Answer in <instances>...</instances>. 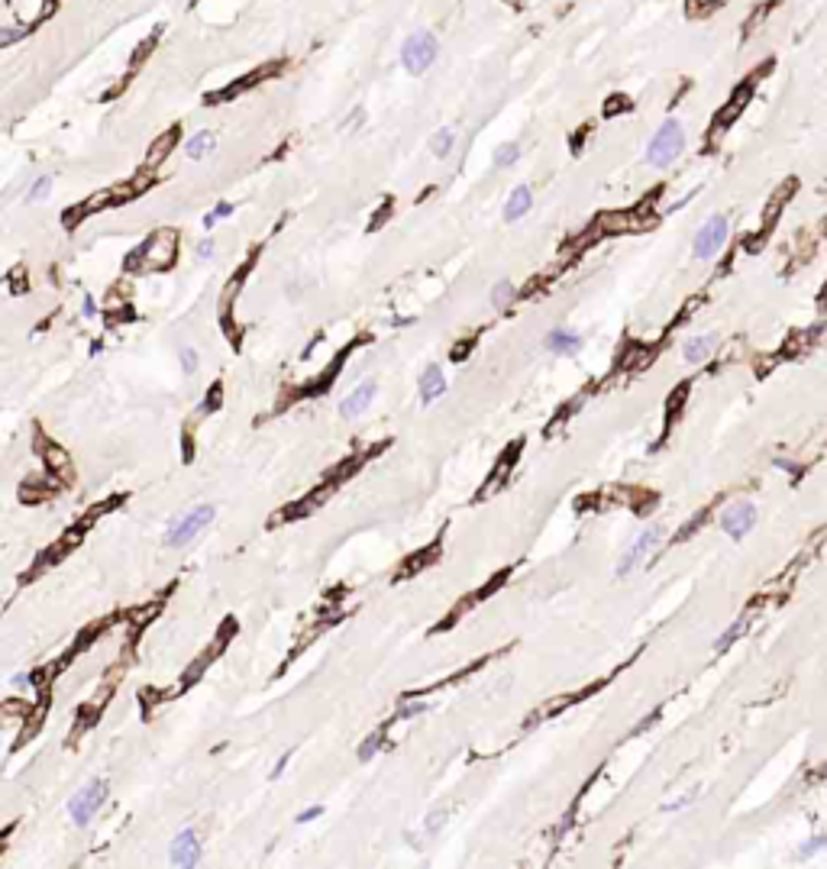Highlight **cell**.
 Returning a JSON list of instances; mask_svg holds the SVG:
<instances>
[{"instance_id": "obj_22", "label": "cell", "mask_w": 827, "mask_h": 869, "mask_svg": "<svg viewBox=\"0 0 827 869\" xmlns=\"http://www.w3.org/2000/svg\"><path fill=\"white\" fill-rule=\"evenodd\" d=\"M520 159V146L517 142H504L501 149L494 152V168H510Z\"/></svg>"}, {"instance_id": "obj_27", "label": "cell", "mask_w": 827, "mask_h": 869, "mask_svg": "<svg viewBox=\"0 0 827 869\" xmlns=\"http://www.w3.org/2000/svg\"><path fill=\"white\" fill-rule=\"evenodd\" d=\"M220 404H223V388H220V384H214V388H210V394L204 398L201 410H204V414H214V410H220Z\"/></svg>"}, {"instance_id": "obj_20", "label": "cell", "mask_w": 827, "mask_h": 869, "mask_svg": "<svg viewBox=\"0 0 827 869\" xmlns=\"http://www.w3.org/2000/svg\"><path fill=\"white\" fill-rule=\"evenodd\" d=\"M210 149H214V133L204 130V133H197V136L188 139V149H184V152H188V159H204Z\"/></svg>"}, {"instance_id": "obj_35", "label": "cell", "mask_w": 827, "mask_h": 869, "mask_svg": "<svg viewBox=\"0 0 827 869\" xmlns=\"http://www.w3.org/2000/svg\"><path fill=\"white\" fill-rule=\"evenodd\" d=\"M210 214H214L217 220H223V217H230V214H233V204H226V201H223V204H217V210H210Z\"/></svg>"}, {"instance_id": "obj_36", "label": "cell", "mask_w": 827, "mask_h": 869, "mask_svg": "<svg viewBox=\"0 0 827 869\" xmlns=\"http://www.w3.org/2000/svg\"><path fill=\"white\" fill-rule=\"evenodd\" d=\"M81 314H84V317H94V314H97V301H94L91 294L84 298V310H81Z\"/></svg>"}, {"instance_id": "obj_21", "label": "cell", "mask_w": 827, "mask_h": 869, "mask_svg": "<svg viewBox=\"0 0 827 869\" xmlns=\"http://www.w3.org/2000/svg\"><path fill=\"white\" fill-rule=\"evenodd\" d=\"M514 294H517V288H514L510 281H498L494 284V291H492V307L504 310L510 301H514Z\"/></svg>"}, {"instance_id": "obj_10", "label": "cell", "mask_w": 827, "mask_h": 869, "mask_svg": "<svg viewBox=\"0 0 827 869\" xmlns=\"http://www.w3.org/2000/svg\"><path fill=\"white\" fill-rule=\"evenodd\" d=\"M375 394H378V384H375V382L359 384V388H356L349 398H343V401H340V414H343V417H359L362 410H366L368 404L375 401Z\"/></svg>"}, {"instance_id": "obj_18", "label": "cell", "mask_w": 827, "mask_h": 869, "mask_svg": "<svg viewBox=\"0 0 827 869\" xmlns=\"http://www.w3.org/2000/svg\"><path fill=\"white\" fill-rule=\"evenodd\" d=\"M517 456V446H510L508 452H504L501 459H498V468H494V478H488L485 482V488H482V494H494L498 488L504 485V478H508V472H510V459Z\"/></svg>"}, {"instance_id": "obj_4", "label": "cell", "mask_w": 827, "mask_h": 869, "mask_svg": "<svg viewBox=\"0 0 827 869\" xmlns=\"http://www.w3.org/2000/svg\"><path fill=\"white\" fill-rule=\"evenodd\" d=\"M436 52H440V46H436V36H433V33H426V29H420V33L408 36V42H404V49H401V65L408 68L410 75H424L426 68L436 62Z\"/></svg>"}, {"instance_id": "obj_6", "label": "cell", "mask_w": 827, "mask_h": 869, "mask_svg": "<svg viewBox=\"0 0 827 869\" xmlns=\"http://www.w3.org/2000/svg\"><path fill=\"white\" fill-rule=\"evenodd\" d=\"M214 514H217V510L210 508V504H201V508L188 510L184 517H178L175 524L168 527V534H165V546H175V550H178V546L191 543L194 536L201 534L204 527H207L210 520H214Z\"/></svg>"}, {"instance_id": "obj_1", "label": "cell", "mask_w": 827, "mask_h": 869, "mask_svg": "<svg viewBox=\"0 0 827 869\" xmlns=\"http://www.w3.org/2000/svg\"><path fill=\"white\" fill-rule=\"evenodd\" d=\"M178 259V236L172 230H159L126 259V268H168Z\"/></svg>"}, {"instance_id": "obj_31", "label": "cell", "mask_w": 827, "mask_h": 869, "mask_svg": "<svg viewBox=\"0 0 827 869\" xmlns=\"http://www.w3.org/2000/svg\"><path fill=\"white\" fill-rule=\"evenodd\" d=\"M288 763H291V750L284 753V756H278V763L272 766V779H282V772L288 769Z\"/></svg>"}, {"instance_id": "obj_13", "label": "cell", "mask_w": 827, "mask_h": 869, "mask_svg": "<svg viewBox=\"0 0 827 869\" xmlns=\"http://www.w3.org/2000/svg\"><path fill=\"white\" fill-rule=\"evenodd\" d=\"M718 349V336L714 333H702V336H692L686 346H682V356H686V362H692V366H698V362H704V359H711V352Z\"/></svg>"}, {"instance_id": "obj_29", "label": "cell", "mask_w": 827, "mask_h": 869, "mask_svg": "<svg viewBox=\"0 0 827 869\" xmlns=\"http://www.w3.org/2000/svg\"><path fill=\"white\" fill-rule=\"evenodd\" d=\"M426 711V702H408V704H401V711L394 714V721H408V718H417V714H424Z\"/></svg>"}, {"instance_id": "obj_16", "label": "cell", "mask_w": 827, "mask_h": 869, "mask_svg": "<svg viewBox=\"0 0 827 869\" xmlns=\"http://www.w3.org/2000/svg\"><path fill=\"white\" fill-rule=\"evenodd\" d=\"M546 349L556 352V356H576L582 349V336L578 333H569V330H553L546 336Z\"/></svg>"}, {"instance_id": "obj_11", "label": "cell", "mask_w": 827, "mask_h": 869, "mask_svg": "<svg viewBox=\"0 0 827 869\" xmlns=\"http://www.w3.org/2000/svg\"><path fill=\"white\" fill-rule=\"evenodd\" d=\"M640 226H650V220H644L640 214H604L598 220V230L602 233H634Z\"/></svg>"}, {"instance_id": "obj_32", "label": "cell", "mask_w": 827, "mask_h": 869, "mask_svg": "<svg viewBox=\"0 0 827 869\" xmlns=\"http://www.w3.org/2000/svg\"><path fill=\"white\" fill-rule=\"evenodd\" d=\"M320 814H324V808H320V805H314V808H307V811H301V814H298V824H307V821L320 818Z\"/></svg>"}, {"instance_id": "obj_30", "label": "cell", "mask_w": 827, "mask_h": 869, "mask_svg": "<svg viewBox=\"0 0 827 869\" xmlns=\"http://www.w3.org/2000/svg\"><path fill=\"white\" fill-rule=\"evenodd\" d=\"M181 366H184V372H188V375H194V372H197V352H194L191 346H188V349H181Z\"/></svg>"}, {"instance_id": "obj_17", "label": "cell", "mask_w": 827, "mask_h": 869, "mask_svg": "<svg viewBox=\"0 0 827 869\" xmlns=\"http://www.w3.org/2000/svg\"><path fill=\"white\" fill-rule=\"evenodd\" d=\"M178 136H181V130H178V126H172V130H168V133H162L159 139L152 142V149H149V165H159V162L165 159L168 152L175 149Z\"/></svg>"}, {"instance_id": "obj_28", "label": "cell", "mask_w": 827, "mask_h": 869, "mask_svg": "<svg viewBox=\"0 0 827 869\" xmlns=\"http://www.w3.org/2000/svg\"><path fill=\"white\" fill-rule=\"evenodd\" d=\"M443 824H446V811H430V814H426V821H424L426 837L440 834V828H443Z\"/></svg>"}, {"instance_id": "obj_14", "label": "cell", "mask_w": 827, "mask_h": 869, "mask_svg": "<svg viewBox=\"0 0 827 869\" xmlns=\"http://www.w3.org/2000/svg\"><path fill=\"white\" fill-rule=\"evenodd\" d=\"M530 207H534V194H530V188H527V184H520V188H514V191H510L508 204H504V220H508V223H514V220L527 217V214H530Z\"/></svg>"}, {"instance_id": "obj_23", "label": "cell", "mask_w": 827, "mask_h": 869, "mask_svg": "<svg viewBox=\"0 0 827 869\" xmlns=\"http://www.w3.org/2000/svg\"><path fill=\"white\" fill-rule=\"evenodd\" d=\"M452 142H456V136H452V130H440V133L433 136V142H430V149H433V155L436 159H446L452 152Z\"/></svg>"}, {"instance_id": "obj_34", "label": "cell", "mask_w": 827, "mask_h": 869, "mask_svg": "<svg viewBox=\"0 0 827 869\" xmlns=\"http://www.w3.org/2000/svg\"><path fill=\"white\" fill-rule=\"evenodd\" d=\"M618 107H620V110H627V97H611V101H608V107H604V113H608V117H611V113H614V110H618Z\"/></svg>"}, {"instance_id": "obj_2", "label": "cell", "mask_w": 827, "mask_h": 869, "mask_svg": "<svg viewBox=\"0 0 827 869\" xmlns=\"http://www.w3.org/2000/svg\"><path fill=\"white\" fill-rule=\"evenodd\" d=\"M682 149H686V130L679 120H666L646 146V162L653 168H669L682 155Z\"/></svg>"}, {"instance_id": "obj_19", "label": "cell", "mask_w": 827, "mask_h": 869, "mask_svg": "<svg viewBox=\"0 0 827 869\" xmlns=\"http://www.w3.org/2000/svg\"><path fill=\"white\" fill-rule=\"evenodd\" d=\"M746 627H750V620H746V618H740V620H734V624H730V627H727V630H724V634H721V637H718V640H714V650H718V653H724V650H730V646H734V644H737V640H740V637H744V634H746Z\"/></svg>"}, {"instance_id": "obj_25", "label": "cell", "mask_w": 827, "mask_h": 869, "mask_svg": "<svg viewBox=\"0 0 827 869\" xmlns=\"http://www.w3.org/2000/svg\"><path fill=\"white\" fill-rule=\"evenodd\" d=\"M824 850H827V834H811L802 844V856H814V853H824Z\"/></svg>"}, {"instance_id": "obj_15", "label": "cell", "mask_w": 827, "mask_h": 869, "mask_svg": "<svg viewBox=\"0 0 827 869\" xmlns=\"http://www.w3.org/2000/svg\"><path fill=\"white\" fill-rule=\"evenodd\" d=\"M39 452H42V459H46V466H49V472H55L59 478H71V459H68V452L62 446L39 443Z\"/></svg>"}, {"instance_id": "obj_33", "label": "cell", "mask_w": 827, "mask_h": 869, "mask_svg": "<svg viewBox=\"0 0 827 869\" xmlns=\"http://www.w3.org/2000/svg\"><path fill=\"white\" fill-rule=\"evenodd\" d=\"M194 252H197V259H210V256H214V239H201Z\"/></svg>"}, {"instance_id": "obj_26", "label": "cell", "mask_w": 827, "mask_h": 869, "mask_svg": "<svg viewBox=\"0 0 827 869\" xmlns=\"http://www.w3.org/2000/svg\"><path fill=\"white\" fill-rule=\"evenodd\" d=\"M49 188H52V178H46V175H42V178H36V181H33V188L26 191V204H36V201H39V197H42V194H49Z\"/></svg>"}, {"instance_id": "obj_3", "label": "cell", "mask_w": 827, "mask_h": 869, "mask_svg": "<svg viewBox=\"0 0 827 869\" xmlns=\"http://www.w3.org/2000/svg\"><path fill=\"white\" fill-rule=\"evenodd\" d=\"M104 798H107V782L104 779H91V782H84L71 798H68V814L75 821L78 828H88L94 821V814L101 811Z\"/></svg>"}, {"instance_id": "obj_8", "label": "cell", "mask_w": 827, "mask_h": 869, "mask_svg": "<svg viewBox=\"0 0 827 869\" xmlns=\"http://www.w3.org/2000/svg\"><path fill=\"white\" fill-rule=\"evenodd\" d=\"M660 543H662V527H660V524H650V527H646V530H644V534L637 536L634 543L627 546V552H624V556H620V562H618V576H630V572H634V569L640 566V562H644L646 556H650V552L656 550V546H660Z\"/></svg>"}, {"instance_id": "obj_24", "label": "cell", "mask_w": 827, "mask_h": 869, "mask_svg": "<svg viewBox=\"0 0 827 869\" xmlns=\"http://www.w3.org/2000/svg\"><path fill=\"white\" fill-rule=\"evenodd\" d=\"M382 744H384V730H375V734H368L366 740L359 744V760L366 763V760H372L378 750H382Z\"/></svg>"}, {"instance_id": "obj_9", "label": "cell", "mask_w": 827, "mask_h": 869, "mask_svg": "<svg viewBox=\"0 0 827 869\" xmlns=\"http://www.w3.org/2000/svg\"><path fill=\"white\" fill-rule=\"evenodd\" d=\"M168 860H172V866H181V869L201 863V834H197V828H184L181 834L172 840V847H168Z\"/></svg>"}, {"instance_id": "obj_5", "label": "cell", "mask_w": 827, "mask_h": 869, "mask_svg": "<svg viewBox=\"0 0 827 869\" xmlns=\"http://www.w3.org/2000/svg\"><path fill=\"white\" fill-rule=\"evenodd\" d=\"M727 236H730V223H727L724 214H714V217H708V220L702 223V230L695 233V243H692L695 259H702V262L714 259V256H718V252L727 246Z\"/></svg>"}, {"instance_id": "obj_7", "label": "cell", "mask_w": 827, "mask_h": 869, "mask_svg": "<svg viewBox=\"0 0 827 869\" xmlns=\"http://www.w3.org/2000/svg\"><path fill=\"white\" fill-rule=\"evenodd\" d=\"M756 520H760V510H756L753 501H734L721 510V530H724L730 540H737V543L756 527Z\"/></svg>"}, {"instance_id": "obj_12", "label": "cell", "mask_w": 827, "mask_h": 869, "mask_svg": "<svg viewBox=\"0 0 827 869\" xmlns=\"http://www.w3.org/2000/svg\"><path fill=\"white\" fill-rule=\"evenodd\" d=\"M443 391H446V378L440 372V366H426L420 372V401L433 404L436 398H443Z\"/></svg>"}]
</instances>
